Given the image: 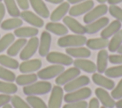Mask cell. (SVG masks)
<instances>
[{
  "instance_id": "cell-3",
  "label": "cell",
  "mask_w": 122,
  "mask_h": 108,
  "mask_svg": "<svg viewBox=\"0 0 122 108\" xmlns=\"http://www.w3.org/2000/svg\"><path fill=\"white\" fill-rule=\"evenodd\" d=\"M91 96H92V90H91V88L85 86V87H82L80 89H77V90L69 92L66 95H64V100L66 101V103L75 102V101H81V100L87 99Z\"/></svg>"
},
{
  "instance_id": "cell-13",
  "label": "cell",
  "mask_w": 122,
  "mask_h": 108,
  "mask_svg": "<svg viewBox=\"0 0 122 108\" xmlns=\"http://www.w3.org/2000/svg\"><path fill=\"white\" fill-rule=\"evenodd\" d=\"M95 96L97 98V99L99 100V102L102 103L103 106H105L106 108H114L115 107V100L112 97V95H110V93L101 87H98L95 89Z\"/></svg>"
},
{
  "instance_id": "cell-48",
  "label": "cell",
  "mask_w": 122,
  "mask_h": 108,
  "mask_svg": "<svg viewBox=\"0 0 122 108\" xmlns=\"http://www.w3.org/2000/svg\"><path fill=\"white\" fill-rule=\"evenodd\" d=\"M107 2H108L110 5H117V4L121 3L122 0H107Z\"/></svg>"
},
{
  "instance_id": "cell-43",
  "label": "cell",
  "mask_w": 122,
  "mask_h": 108,
  "mask_svg": "<svg viewBox=\"0 0 122 108\" xmlns=\"http://www.w3.org/2000/svg\"><path fill=\"white\" fill-rule=\"evenodd\" d=\"M109 62L112 64H122V54L109 55Z\"/></svg>"
},
{
  "instance_id": "cell-37",
  "label": "cell",
  "mask_w": 122,
  "mask_h": 108,
  "mask_svg": "<svg viewBox=\"0 0 122 108\" xmlns=\"http://www.w3.org/2000/svg\"><path fill=\"white\" fill-rule=\"evenodd\" d=\"M0 79L5 81L13 82L15 81L16 77H15V74L11 70H9V68H6V67L0 65Z\"/></svg>"
},
{
  "instance_id": "cell-56",
  "label": "cell",
  "mask_w": 122,
  "mask_h": 108,
  "mask_svg": "<svg viewBox=\"0 0 122 108\" xmlns=\"http://www.w3.org/2000/svg\"><path fill=\"white\" fill-rule=\"evenodd\" d=\"M1 1H2V0H0V2H1Z\"/></svg>"
},
{
  "instance_id": "cell-11",
  "label": "cell",
  "mask_w": 122,
  "mask_h": 108,
  "mask_svg": "<svg viewBox=\"0 0 122 108\" xmlns=\"http://www.w3.org/2000/svg\"><path fill=\"white\" fill-rule=\"evenodd\" d=\"M90 83V78L85 76V75H82V76H78L76 78H74L73 80H71V81H69L68 83H66L63 87L64 91H66L67 93L69 92H71V91H74V90H77V89H80L82 87H85L86 85H88Z\"/></svg>"
},
{
  "instance_id": "cell-19",
  "label": "cell",
  "mask_w": 122,
  "mask_h": 108,
  "mask_svg": "<svg viewBox=\"0 0 122 108\" xmlns=\"http://www.w3.org/2000/svg\"><path fill=\"white\" fill-rule=\"evenodd\" d=\"M70 8L71 7L69 2H62L61 4H59L57 8L53 9V11L50 14V18L51 22H58L61 19H63L66 16V14L69 12Z\"/></svg>"
},
{
  "instance_id": "cell-16",
  "label": "cell",
  "mask_w": 122,
  "mask_h": 108,
  "mask_svg": "<svg viewBox=\"0 0 122 108\" xmlns=\"http://www.w3.org/2000/svg\"><path fill=\"white\" fill-rule=\"evenodd\" d=\"M63 24L68 27V29H70L71 31H72L74 34H81L84 35L86 33V29H85V26L81 25L75 18H73L72 16H65L63 18Z\"/></svg>"
},
{
  "instance_id": "cell-24",
  "label": "cell",
  "mask_w": 122,
  "mask_h": 108,
  "mask_svg": "<svg viewBox=\"0 0 122 108\" xmlns=\"http://www.w3.org/2000/svg\"><path fill=\"white\" fill-rule=\"evenodd\" d=\"M109 62V53L106 49H101L99 50L97 57H96V71L98 73H104L105 70L107 69Z\"/></svg>"
},
{
  "instance_id": "cell-53",
  "label": "cell",
  "mask_w": 122,
  "mask_h": 108,
  "mask_svg": "<svg viewBox=\"0 0 122 108\" xmlns=\"http://www.w3.org/2000/svg\"><path fill=\"white\" fill-rule=\"evenodd\" d=\"M117 52H118L119 54H122V45H120V47L117 49Z\"/></svg>"
},
{
  "instance_id": "cell-33",
  "label": "cell",
  "mask_w": 122,
  "mask_h": 108,
  "mask_svg": "<svg viewBox=\"0 0 122 108\" xmlns=\"http://www.w3.org/2000/svg\"><path fill=\"white\" fill-rule=\"evenodd\" d=\"M6 9L8 10V13L11 17H19L20 16V9L17 6V3L15 0H3Z\"/></svg>"
},
{
  "instance_id": "cell-2",
  "label": "cell",
  "mask_w": 122,
  "mask_h": 108,
  "mask_svg": "<svg viewBox=\"0 0 122 108\" xmlns=\"http://www.w3.org/2000/svg\"><path fill=\"white\" fill-rule=\"evenodd\" d=\"M87 38L81 34H66L57 40V45L60 47H77L86 45Z\"/></svg>"
},
{
  "instance_id": "cell-8",
  "label": "cell",
  "mask_w": 122,
  "mask_h": 108,
  "mask_svg": "<svg viewBox=\"0 0 122 108\" xmlns=\"http://www.w3.org/2000/svg\"><path fill=\"white\" fill-rule=\"evenodd\" d=\"M108 12V6L105 4H100L96 7H93L90 11H88L83 18L85 24H90L101 17H103Z\"/></svg>"
},
{
  "instance_id": "cell-17",
  "label": "cell",
  "mask_w": 122,
  "mask_h": 108,
  "mask_svg": "<svg viewBox=\"0 0 122 108\" xmlns=\"http://www.w3.org/2000/svg\"><path fill=\"white\" fill-rule=\"evenodd\" d=\"M92 81L98 85L101 88H104L106 90H112L115 86V83L112 80H111V78H108L107 76H103L101 73H92Z\"/></svg>"
},
{
  "instance_id": "cell-52",
  "label": "cell",
  "mask_w": 122,
  "mask_h": 108,
  "mask_svg": "<svg viewBox=\"0 0 122 108\" xmlns=\"http://www.w3.org/2000/svg\"><path fill=\"white\" fill-rule=\"evenodd\" d=\"M2 108H13L12 107V105L11 104H10V103H8V104H6V105H4Z\"/></svg>"
},
{
  "instance_id": "cell-49",
  "label": "cell",
  "mask_w": 122,
  "mask_h": 108,
  "mask_svg": "<svg viewBox=\"0 0 122 108\" xmlns=\"http://www.w3.org/2000/svg\"><path fill=\"white\" fill-rule=\"evenodd\" d=\"M44 1H47L51 4H61L62 2H64V0H44Z\"/></svg>"
},
{
  "instance_id": "cell-55",
  "label": "cell",
  "mask_w": 122,
  "mask_h": 108,
  "mask_svg": "<svg viewBox=\"0 0 122 108\" xmlns=\"http://www.w3.org/2000/svg\"><path fill=\"white\" fill-rule=\"evenodd\" d=\"M100 108H106V107H105V106H102V107H100Z\"/></svg>"
},
{
  "instance_id": "cell-38",
  "label": "cell",
  "mask_w": 122,
  "mask_h": 108,
  "mask_svg": "<svg viewBox=\"0 0 122 108\" xmlns=\"http://www.w3.org/2000/svg\"><path fill=\"white\" fill-rule=\"evenodd\" d=\"M104 73L108 78H121L122 77V64L109 67L105 70Z\"/></svg>"
},
{
  "instance_id": "cell-41",
  "label": "cell",
  "mask_w": 122,
  "mask_h": 108,
  "mask_svg": "<svg viewBox=\"0 0 122 108\" xmlns=\"http://www.w3.org/2000/svg\"><path fill=\"white\" fill-rule=\"evenodd\" d=\"M112 97L114 99H119L122 98V79L118 81L117 85L114 86V88L112 90V93H111Z\"/></svg>"
},
{
  "instance_id": "cell-42",
  "label": "cell",
  "mask_w": 122,
  "mask_h": 108,
  "mask_svg": "<svg viewBox=\"0 0 122 108\" xmlns=\"http://www.w3.org/2000/svg\"><path fill=\"white\" fill-rule=\"evenodd\" d=\"M63 108H88V102L86 100L70 102V103H66L63 106Z\"/></svg>"
},
{
  "instance_id": "cell-31",
  "label": "cell",
  "mask_w": 122,
  "mask_h": 108,
  "mask_svg": "<svg viewBox=\"0 0 122 108\" xmlns=\"http://www.w3.org/2000/svg\"><path fill=\"white\" fill-rule=\"evenodd\" d=\"M122 45V30L116 32L113 36H112L111 40L108 44V49L111 52H115Z\"/></svg>"
},
{
  "instance_id": "cell-32",
  "label": "cell",
  "mask_w": 122,
  "mask_h": 108,
  "mask_svg": "<svg viewBox=\"0 0 122 108\" xmlns=\"http://www.w3.org/2000/svg\"><path fill=\"white\" fill-rule=\"evenodd\" d=\"M0 65L10 69H17L19 67V63L13 59V57L9 55H0Z\"/></svg>"
},
{
  "instance_id": "cell-5",
  "label": "cell",
  "mask_w": 122,
  "mask_h": 108,
  "mask_svg": "<svg viewBox=\"0 0 122 108\" xmlns=\"http://www.w3.org/2000/svg\"><path fill=\"white\" fill-rule=\"evenodd\" d=\"M46 59L49 63L52 64H59V65H71L73 63V59L69 56L68 54H64L58 51H51L49 52L46 56Z\"/></svg>"
},
{
  "instance_id": "cell-10",
  "label": "cell",
  "mask_w": 122,
  "mask_h": 108,
  "mask_svg": "<svg viewBox=\"0 0 122 108\" xmlns=\"http://www.w3.org/2000/svg\"><path fill=\"white\" fill-rule=\"evenodd\" d=\"M80 71L76 67H70L69 69H65L61 74H59L55 78V83L57 85H65L74 78L78 77L80 75Z\"/></svg>"
},
{
  "instance_id": "cell-39",
  "label": "cell",
  "mask_w": 122,
  "mask_h": 108,
  "mask_svg": "<svg viewBox=\"0 0 122 108\" xmlns=\"http://www.w3.org/2000/svg\"><path fill=\"white\" fill-rule=\"evenodd\" d=\"M10 102H11V105L13 108H31L26 100H24L21 97H19L17 95H14L11 97Z\"/></svg>"
},
{
  "instance_id": "cell-30",
  "label": "cell",
  "mask_w": 122,
  "mask_h": 108,
  "mask_svg": "<svg viewBox=\"0 0 122 108\" xmlns=\"http://www.w3.org/2000/svg\"><path fill=\"white\" fill-rule=\"evenodd\" d=\"M23 25V20L19 17H12V18H9L7 20H4L0 27L2 29L4 30H11V29H16L18 27H20Z\"/></svg>"
},
{
  "instance_id": "cell-45",
  "label": "cell",
  "mask_w": 122,
  "mask_h": 108,
  "mask_svg": "<svg viewBox=\"0 0 122 108\" xmlns=\"http://www.w3.org/2000/svg\"><path fill=\"white\" fill-rule=\"evenodd\" d=\"M17 3V6L23 9V10H27L30 8V2L29 0H15Z\"/></svg>"
},
{
  "instance_id": "cell-50",
  "label": "cell",
  "mask_w": 122,
  "mask_h": 108,
  "mask_svg": "<svg viewBox=\"0 0 122 108\" xmlns=\"http://www.w3.org/2000/svg\"><path fill=\"white\" fill-rule=\"evenodd\" d=\"M115 107L116 108H122V98L117 99V101H115Z\"/></svg>"
},
{
  "instance_id": "cell-7",
  "label": "cell",
  "mask_w": 122,
  "mask_h": 108,
  "mask_svg": "<svg viewBox=\"0 0 122 108\" xmlns=\"http://www.w3.org/2000/svg\"><path fill=\"white\" fill-rule=\"evenodd\" d=\"M64 66L59 64H51L50 66H47L41 70H38L37 77L41 79L42 81H47L50 79L56 78L59 74H61L64 71Z\"/></svg>"
},
{
  "instance_id": "cell-21",
  "label": "cell",
  "mask_w": 122,
  "mask_h": 108,
  "mask_svg": "<svg viewBox=\"0 0 122 108\" xmlns=\"http://www.w3.org/2000/svg\"><path fill=\"white\" fill-rule=\"evenodd\" d=\"M122 23L118 20H114L111 23H109L101 31L100 33V37L104 38V39H109L112 36H113L116 32H118L119 30H121V25Z\"/></svg>"
},
{
  "instance_id": "cell-20",
  "label": "cell",
  "mask_w": 122,
  "mask_h": 108,
  "mask_svg": "<svg viewBox=\"0 0 122 108\" xmlns=\"http://www.w3.org/2000/svg\"><path fill=\"white\" fill-rule=\"evenodd\" d=\"M66 54H68L71 58H75V59H87L92 55L91 49H89L88 47H84V46L67 47Z\"/></svg>"
},
{
  "instance_id": "cell-22",
  "label": "cell",
  "mask_w": 122,
  "mask_h": 108,
  "mask_svg": "<svg viewBox=\"0 0 122 108\" xmlns=\"http://www.w3.org/2000/svg\"><path fill=\"white\" fill-rule=\"evenodd\" d=\"M30 5L35 11L37 15L41 18H48L50 17V11L48 7L46 6L44 0H29Z\"/></svg>"
},
{
  "instance_id": "cell-35",
  "label": "cell",
  "mask_w": 122,
  "mask_h": 108,
  "mask_svg": "<svg viewBox=\"0 0 122 108\" xmlns=\"http://www.w3.org/2000/svg\"><path fill=\"white\" fill-rule=\"evenodd\" d=\"M26 101L31 108H48V105L45 103V101L37 96H27Z\"/></svg>"
},
{
  "instance_id": "cell-12",
  "label": "cell",
  "mask_w": 122,
  "mask_h": 108,
  "mask_svg": "<svg viewBox=\"0 0 122 108\" xmlns=\"http://www.w3.org/2000/svg\"><path fill=\"white\" fill-rule=\"evenodd\" d=\"M20 18L27 22L28 24H30V26L34 27H42L44 26V20L43 18H41L39 15H37L36 13L30 11V10H23L20 13Z\"/></svg>"
},
{
  "instance_id": "cell-47",
  "label": "cell",
  "mask_w": 122,
  "mask_h": 108,
  "mask_svg": "<svg viewBox=\"0 0 122 108\" xmlns=\"http://www.w3.org/2000/svg\"><path fill=\"white\" fill-rule=\"evenodd\" d=\"M5 13H6L5 5L0 2V25H1V23L3 22V18H4V16H5Z\"/></svg>"
},
{
  "instance_id": "cell-6",
  "label": "cell",
  "mask_w": 122,
  "mask_h": 108,
  "mask_svg": "<svg viewBox=\"0 0 122 108\" xmlns=\"http://www.w3.org/2000/svg\"><path fill=\"white\" fill-rule=\"evenodd\" d=\"M64 100V89L60 85H54L51 90V96L48 101V108H61Z\"/></svg>"
},
{
  "instance_id": "cell-4",
  "label": "cell",
  "mask_w": 122,
  "mask_h": 108,
  "mask_svg": "<svg viewBox=\"0 0 122 108\" xmlns=\"http://www.w3.org/2000/svg\"><path fill=\"white\" fill-rule=\"evenodd\" d=\"M39 46V39L37 37L30 38V40L27 41L25 46L19 53V57L22 61L30 60L37 51Z\"/></svg>"
},
{
  "instance_id": "cell-26",
  "label": "cell",
  "mask_w": 122,
  "mask_h": 108,
  "mask_svg": "<svg viewBox=\"0 0 122 108\" xmlns=\"http://www.w3.org/2000/svg\"><path fill=\"white\" fill-rule=\"evenodd\" d=\"M14 36L18 38H32L38 34V28L34 27H20L14 29Z\"/></svg>"
},
{
  "instance_id": "cell-14",
  "label": "cell",
  "mask_w": 122,
  "mask_h": 108,
  "mask_svg": "<svg viewBox=\"0 0 122 108\" xmlns=\"http://www.w3.org/2000/svg\"><path fill=\"white\" fill-rule=\"evenodd\" d=\"M42 66V62L39 59H30V60H26L23 61L20 64H19V71L23 74L25 73H33L35 71L40 70Z\"/></svg>"
},
{
  "instance_id": "cell-29",
  "label": "cell",
  "mask_w": 122,
  "mask_h": 108,
  "mask_svg": "<svg viewBox=\"0 0 122 108\" xmlns=\"http://www.w3.org/2000/svg\"><path fill=\"white\" fill-rule=\"evenodd\" d=\"M38 77L37 74L35 73H25V74H21L19 76L16 77L15 81L17 85H21V86H26V85H30L33 82H35L37 81Z\"/></svg>"
},
{
  "instance_id": "cell-40",
  "label": "cell",
  "mask_w": 122,
  "mask_h": 108,
  "mask_svg": "<svg viewBox=\"0 0 122 108\" xmlns=\"http://www.w3.org/2000/svg\"><path fill=\"white\" fill-rule=\"evenodd\" d=\"M108 11L112 17H114L116 20H118L122 23V9L120 7H118L116 5H111L108 8Z\"/></svg>"
},
{
  "instance_id": "cell-44",
  "label": "cell",
  "mask_w": 122,
  "mask_h": 108,
  "mask_svg": "<svg viewBox=\"0 0 122 108\" xmlns=\"http://www.w3.org/2000/svg\"><path fill=\"white\" fill-rule=\"evenodd\" d=\"M11 99L10 95L8 94H0V108H2L4 105L8 104Z\"/></svg>"
},
{
  "instance_id": "cell-18",
  "label": "cell",
  "mask_w": 122,
  "mask_h": 108,
  "mask_svg": "<svg viewBox=\"0 0 122 108\" xmlns=\"http://www.w3.org/2000/svg\"><path fill=\"white\" fill-rule=\"evenodd\" d=\"M109 23H110V20L108 17H101L90 24H86V26H85L86 33L94 34V33L98 32L99 30H102Z\"/></svg>"
},
{
  "instance_id": "cell-54",
  "label": "cell",
  "mask_w": 122,
  "mask_h": 108,
  "mask_svg": "<svg viewBox=\"0 0 122 108\" xmlns=\"http://www.w3.org/2000/svg\"><path fill=\"white\" fill-rule=\"evenodd\" d=\"M96 1L100 4H105V2H107V0H96Z\"/></svg>"
},
{
  "instance_id": "cell-28",
  "label": "cell",
  "mask_w": 122,
  "mask_h": 108,
  "mask_svg": "<svg viewBox=\"0 0 122 108\" xmlns=\"http://www.w3.org/2000/svg\"><path fill=\"white\" fill-rule=\"evenodd\" d=\"M27 43V40L25 38H19L17 40H15L8 48V51H7V55L10 56V57H14L16 55H18L21 50L23 49V47L25 46Z\"/></svg>"
},
{
  "instance_id": "cell-23",
  "label": "cell",
  "mask_w": 122,
  "mask_h": 108,
  "mask_svg": "<svg viewBox=\"0 0 122 108\" xmlns=\"http://www.w3.org/2000/svg\"><path fill=\"white\" fill-rule=\"evenodd\" d=\"M74 67L87 73H94L96 71V64L88 59H75L73 61Z\"/></svg>"
},
{
  "instance_id": "cell-27",
  "label": "cell",
  "mask_w": 122,
  "mask_h": 108,
  "mask_svg": "<svg viewBox=\"0 0 122 108\" xmlns=\"http://www.w3.org/2000/svg\"><path fill=\"white\" fill-rule=\"evenodd\" d=\"M108 44H109V40L108 39H104L102 37L88 39L87 42H86L87 47L89 49H92V50L105 49V47H108Z\"/></svg>"
},
{
  "instance_id": "cell-9",
  "label": "cell",
  "mask_w": 122,
  "mask_h": 108,
  "mask_svg": "<svg viewBox=\"0 0 122 108\" xmlns=\"http://www.w3.org/2000/svg\"><path fill=\"white\" fill-rule=\"evenodd\" d=\"M93 7H94V2L92 0H86L78 4H74L72 7H71L69 9V14L70 16L77 17L83 14H86Z\"/></svg>"
},
{
  "instance_id": "cell-34",
  "label": "cell",
  "mask_w": 122,
  "mask_h": 108,
  "mask_svg": "<svg viewBox=\"0 0 122 108\" xmlns=\"http://www.w3.org/2000/svg\"><path fill=\"white\" fill-rule=\"evenodd\" d=\"M17 90H18L17 85H15L13 82L0 81V93L11 95V94H15Z\"/></svg>"
},
{
  "instance_id": "cell-1",
  "label": "cell",
  "mask_w": 122,
  "mask_h": 108,
  "mask_svg": "<svg viewBox=\"0 0 122 108\" xmlns=\"http://www.w3.org/2000/svg\"><path fill=\"white\" fill-rule=\"evenodd\" d=\"M51 83L47 81H35L30 85H26L23 87V93L27 96H39L45 95L51 92Z\"/></svg>"
},
{
  "instance_id": "cell-36",
  "label": "cell",
  "mask_w": 122,
  "mask_h": 108,
  "mask_svg": "<svg viewBox=\"0 0 122 108\" xmlns=\"http://www.w3.org/2000/svg\"><path fill=\"white\" fill-rule=\"evenodd\" d=\"M14 34L7 33L0 38V53L9 48V46L14 42Z\"/></svg>"
},
{
  "instance_id": "cell-51",
  "label": "cell",
  "mask_w": 122,
  "mask_h": 108,
  "mask_svg": "<svg viewBox=\"0 0 122 108\" xmlns=\"http://www.w3.org/2000/svg\"><path fill=\"white\" fill-rule=\"evenodd\" d=\"M70 4H78V3H81V2H83V1H86V0H67Z\"/></svg>"
},
{
  "instance_id": "cell-15",
  "label": "cell",
  "mask_w": 122,
  "mask_h": 108,
  "mask_svg": "<svg viewBox=\"0 0 122 108\" xmlns=\"http://www.w3.org/2000/svg\"><path fill=\"white\" fill-rule=\"evenodd\" d=\"M51 44V35L49 31L45 30L41 33L39 39V46H38V53L42 57H46L50 52Z\"/></svg>"
},
{
  "instance_id": "cell-46",
  "label": "cell",
  "mask_w": 122,
  "mask_h": 108,
  "mask_svg": "<svg viewBox=\"0 0 122 108\" xmlns=\"http://www.w3.org/2000/svg\"><path fill=\"white\" fill-rule=\"evenodd\" d=\"M88 108H100V106H99V100L97 99V98H92L89 101Z\"/></svg>"
},
{
  "instance_id": "cell-25",
  "label": "cell",
  "mask_w": 122,
  "mask_h": 108,
  "mask_svg": "<svg viewBox=\"0 0 122 108\" xmlns=\"http://www.w3.org/2000/svg\"><path fill=\"white\" fill-rule=\"evenodd\" d=\"M46 30L58 36H64L68 34V27L59 22H49L46 24Z\"/></svg>"
}]
</instances>
